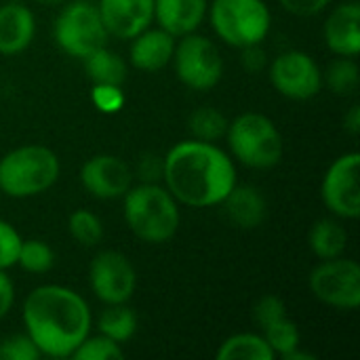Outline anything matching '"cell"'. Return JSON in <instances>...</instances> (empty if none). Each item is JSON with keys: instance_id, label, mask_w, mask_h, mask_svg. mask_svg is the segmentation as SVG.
<instances>
[{"instance_id": "13", "label": "cell", "mask_w": 360, "mask_h": 360, "mask_svg": "<svg viewBox=\"0 0 360 360\" xmlns=\"http://www.w3.org/2000/svg\"><path fill=\"white\" fill-rule=\"evenodd\" d=\"M80 184L91 196L99 200H114L122 198L133 186V171L114 154H95L82 165Z\"/></svg>"}, {"instance_id": "25", "label": "cell", "mask_w": 360, "mask_h": 360, "mask_svg": "<svg viewBox=\"0 0 360 360\" xmlns=\"http://www.w3.org/2000/svg\"><path fill=\"white\" fill-rule=\"evenodd\" d=\"M70 236L82 247H97L103 240V224L89 209H76L68 217Z\"/></svg>"}, {"instance_id": "8", "label": "cell", "mask_w": 360, "mask_h": 360, "mask_svg": "<svg viewBox=\"0 0 360 360\" xmlns=\"http://www.w3.org/2000/svg\"><path fill=\"white\" fill-rule=\"evenodd\" d=\"M171 61L179 82L192 91H211L224 78V57L217 44L196 32L177 38Z\"/></svg>"}, {"instance_id": "31", "label": "cell", "mask_w": 360, "mask_h": 360, "mask_svg": "<svg viewBox=\"0 0 360 360\" xmlns=\"http://www.w3.org/2000/svg\"><path fill=\"white\" fill-rule=\"evenodd\" d=\"M91 101L99 112L116 114L124 108V91L118 84H93Z\"/></svg>"}, {"instance_id": "18", "label": "cell", "mask_w": 360, "mask_h": 360, "mask_svg": "<svg viewBox=\"0 0 360 360\" xmlns=\"http://www.w3.org/2000/svg\"><path fill=\"white\" fill-rule=\"evenodd\" d=\"M36 34V19L34 13L19 4L8 2L0 6V55H19L23 53Z\"/></svg>"}, {"instance_id": "2", "label": "cell", "mask_w": 360, "mask_h": 360, "mask_svg": "<svg viewBox=\"0 0 360 360\" xmlns=\"http://www.w3.org/2000/svg\"><path fill=\"white\" fill-rule=\"evenodd\" d=\"M23 327L40 356L72 359L74 350L91 333V308L86 300L63 285H40L23 302Z\"/></svg>"}, {"instance_id": "33", "label": "cell", "mask_w": 360, "mask_h": 360, "mask_svg": "<svg viewBox=\"0 0 360 360\" xmlns=\"http://www.w3.org/2000/svg\"><path fill=\"white\" fill-rule=\"evenodd\" d=\"M285 316H289L287 306L278 295H264L253 308V319H255L259 329H264V327H268V325H272Z\"/></svg>"}, {"instance_id": "40", "label": "cell", "mask_w": 360, "mask_h": 360, "mask_svg": "<svg viewBox=\"0 0 360 360\" xmlns=\"http://www.w3.org/2000/svg\"><path fill=\"white\" fill-rule=\"evenodd\" d=\"M0 200H2V192H0Z\"/></svg>"}, {"instance_id": "5", "label": "cell", "mask_w": 360, "mask_h": 360, "mask_svg": "<svg viewBox=\"0 0 360 360\" xmlns=\"http://www.w3.org/2000/svg\"><path fill=\"white\" fill-rule=\"evenodd\" d=\"M230 154L249 169H272L283 160L285 143L272 118L259 112L236 116L226 131Z\"/></svg>"}, {"instance_id": "27", "label": "cell", "mask_w": 360, "mask_h": 360, "mask_svg": "<svg viewBox=\"0 0 360 360\" xmlns=\"http://www.w3.org/2000/svg\"><path fill=\"white\" fill-rule=\"evenodd\" d=\"M262 335H264V340L268 342V346L272 348V352L276 356H285L287 352L300 348V342H302L300 329H297V325L289 316H285V319L264 327Z\"/></svg>"}, {"instance_id": "28", "label": "cell", "mask_w": 360, "mask_h": 360, "mask_svg": "<svg viewBox=\"0 0 360 360\" xmlns=\"http://www.w3.org/2000/svg\"><path fill=\"white\" fill-rule=\"evenodd\" d=\"M323 80L335 95H350L359 86V65L354 57H340L335 59L327 74H323Z\"/></svg>"}, {"instance_id": "29", "label": "cell", "mask_w": 360, "mask_h": 360, "mask_svg": "<svg viewBox=\"0 0 360 360\" xmlns=\"http://www.w3.org/2000/svg\"><path fill=\"white\" fill-rule=\"evenodd\" d=\"M122 356H124L122 346L101 333L99 335L89 333L72 354V359L76 360H118Z\"/></svg>"}, {"instance_id": "36", "label": "cell", "mask_w": 360, "mask_h": 360, "mask_svg": "<svg viewBox=\"0 0 360 360\" xmlns=\"http://www.w3.org/2000/svg\"><path fill=\"white\" fill-rule=\"evenodd\" d=\"M15 304V285L6 276V270H0V321L11 312Z\"/></svg>"}, {"instance_id": "32", "label": "cell", "mask_w": 360, "mask_h": 360, "mask_svg": "<svg viewBox=\"0 0 360 360\" xmlns=\"http://www.w3.org/2000/svg\"><path fill=\"white\" fill-rule=\"evenodd\" d=\"M23 238L19 232L4 219H0V270H8L17 266V255Z\"/></svg>"}, {"instance_id": "7", "label": "cell", "mask_w": 360, "mask_h": 360, "mask_svg": "<svg viewBox=\"0 0 360 360\" xmlns=\"http://www.w3.org/2000/svg\"><path fill=\"white\" fill-rule=\"evenodd\" d=\"M53 38L65 55L76 59H84L105 46L108 30L99 17L97 4L76 0L63 6L53 23Z\"/></svg>"}, {"instance_id": "14", "label": "cell", "mask_w": 360, "mask_h": 360, "mask_svg": "<svg viewBox=\"0 0 360 360\" xmlns=\"http://www.w3.org/2000/svg\"><path fill=\"white\" fill-rule=\"evenodd\" d=\"M99 17L108 36L131 40L154 23V0H99Z\"/></svg>"}, {"instance_id": "12", "label": "cell", "mask_w": 360, "mask_h": 360, "mask_svg": "<svg viewBox=\"0 0 360 360\" xmlns=\"http://www.w3.org/2000/svg\"><path fill=\"white\" fill-rule=\"evenodd\" d=\"M89 285L105 306L127 304L137 289V272L120 251H101L89 266Z\"/></svg>"}, {"instance_id": "39", "label": "cell", "mask_w": 360, "mask_h": 360, "mask_svg": "<svg viewBox=\"0 0 360 360\" xmlns=\"http://www.w3.org/2000/svg\"><path fill=\"white\" fill-rule=\"evenodd\" d=\"M36 2H40V4H46V6H55V4H61L63 0H36Z\"/></svg>"}, {"instance_id": "16", "label": "cell", "mask_w": 360, "mask_h": 360, "mask_svg": "<svg viewBox=\"0 0 360 360\" xmlns=\"http://www.w3.org/2000/svg\"><path fill=\"white\" fill-rule=\"evenodd\" d=\"M177 38L169 34L167 30L158 27H146L141 34L131 38L129 59L133 68L141 72H158L167 68L173 59Z\"/></svg>"}, {"instance_id": "6", "label": "cell", "mask_w": 360, "mask_h": 360, "mask_svg": "<svg viewBox=\"0 0 360 360\" xmlns=\"http://www.w3.org/2000/svg\"><path fill=\"white\" fill-rule=\"evenodd\" d=\"M207 15L217 38L234 49L262 44L272 27V13L264 0H213Z\"/></svg>"}, {"instance_id": "15", "label": "cell", "mask_w": 360, "mask_h": 360, "mask_svg": "<svg viewBox=\"0 0 360 360\" xmlns=\"http://www.w3.org/2000/svg\"><path fill=\"white\" fill-rule=\"evenodd\" d=\"M325 42L338 57H356L360 53V4L356 0L335 6L323 27Z\"/></svg>"}, {"instance_id": "1", "label": "cell", "mask_w": 360, "mask_h": 360, "mask_svg": "<svg viewBox=\"0 0 360 360\" xmlns=\"http://www.w3.org/2000/svg\"><path fill=\"white\" fill-rule=\"evenodd\" d=\"M160 177L173 198L192 209L219 207L238 184L232 156L217 143L198 139L175 143L162 158Z\"/></svg>"}, {"instance_id": "21", "label": "cell", "mask_w": 360, "mask_h": 360, "mask_svg": "<svg viewBox=\"0 0 360 360\" xmlns=\"http://www.w3.org/2000/svg\"><path fill=\"white\" fill-rule=\"evenodd\" d=\"M82 61H84V72L93 84H118V86H122L127 80L124 59L116 51L108 49V44L93 51Z\"/></svg>"}, {"instance_id": "17", "label": "cell", "mask_w": 360, "mask_h": 360, "mask_svg": "<svg viewBox=\"0 0 360 360\" xmlns=\"http://www.w3.org/2000/svg\"><path fill=\"white\" fill-rule=\"evenodd\" d=\"M209 11V0H154V21L181 38L196 32Z\"/></svg>"}, {"instance_id": "4", "label": "cell", "mask_w": 360, "mask_h": 360, "mask_svg": "<svg viewBox=\"0 0 360 360\" xmlns=\"http://www.w3.org/2000/svg\"><path fill=\"white\" fill-rule=\"evenodd\" d=\"M59 173L61 165L51 148L21 146L0 158V192L8 198H32L51 190Z\"/></svg>"}, {"instance_id": "11", "label": "cell", "mask_w": 360, "mask_h": 360, "mask_svg": "<svg viewBox=\"0 0 360 360\" xmlns=\"http://www.w3.org/2000/svg\"><path fill=\"white\" fill-rule=\"evenodd\" d=\"M359 169V152H346L325 171L321 181V198L338 219H356L360 215Z\"/></svg>"}, {"instance_id": "20", "label": "cell", "mask_w": 360, "mask_h": 360, "mask_svg": "<svg viewBox=\"0 0 360 360\" xmlns=\"http://www.w3.org/2000/svg\"><path fill=\"white\" fill-rule=\"evenodd\" d=\"M308 245L319 259H335L342 257L348 247V232L335 215L323 217L312 226Z\"/></svg>"}, {"instance_id": "9", "label": "cell", "mask_w": 360, "mask_h": 360, "mask_svg": "<svg viewBox=\"0 0 360 360\" xmlns=\"http://www.w3.org/2000/svg\"><path fill=\"white\" fill-rule=\"evenodd\" d=\"M312 295L338 310H356L360 306V266L354 259H321L310 272Z\"/></svg>"}, {"instance_id": "35", "label": "cell", "mask_w": 360, "mask_h": 360, "mask_svg": "<svg viewBox=\"0 0 360 360\" xmlns=\"http://www.w3.org/2000/svg\"><path fill=\"white\" fill-rule=\"evenodd\" d=\"M240 53H243L240 65H243L247 72H251V74H255V72H259V70H264V68L268 65V55H266V51L262 49V44L243 46Z\"/></svg>"}, {"instance_id": "23", "label": "cell", "mask_w": 360, "mask_h": 360, "mask_svg": "<svg viewBox=\"0 0 360 360\" xmlns=\"http://www.w3.org/2000/svg\"><path fill=\"white\" fill-rule=\"evenodd\" d=\"M97 331L122 346L137 331V314L127 304L105 306V310L97 321Z\"/></svg>"}, {"instance_id": "3", "label": "cell", "mask_w": 360, "mask_h": 360, "mask_svg": "<svg viewBox=\"0 0 360 360\" xmlns=\"http://www.w3.org/2000/svg\"><path fill=\"white\" fill-rule=\"evenodd\" d=\"M122 198L124 221L141 243L162 245L177 234L181 221L179 202L165 186L143 181L141 186H131Z\"/></svg>"}, {"instance_id": "30", "label": "cell", "mask_w": 360, "mask_h": 360, "mask_svg": "<svg viewBox=\"0 0 360 360\" xmlns=\"http://www.w3.org/2000/svg\"><path fill=\"white\" fill-rule=\"evenodd\" d=\"M40 359L38 348L27 333H15L0 340V360H36Z\"/></svg>"}, {"instance_id": "24", "label": "cell", "mask_w": 360, "mask_h": 360, "mask_svg": "<svg viewBox=\"0 0 360 360\" xmlns=\"http://www.w3.org/2000/svg\"><path fill=\"white\" fill-rule=\"evenodd\" d=\"M228 124L230 120L226 118V114L211 105L196 108L188 118V129L192 133V139L211 141V143H217L219 139L226 137Z\"/></svg>"}, {"instance_id": "34", "label": "cell", "mask_w": 360, "mask_h": 360, "mask_svg": "<svg viewBox=\"0 0 360 360\" xmlns=\"http://www.w3.org/2000/svg\"><path fill=\"white\" fill-rule=\"evenodd\" d=\"M281 6L295 15V17H314V15H321L329 4L331 0H278Z\"/></svg>"}, {"instance_id": "37", "label": "cell", "mask_w": 360, "mask_h": 360, "mask_svg": "<svg viewBox=\"0 0 360 360\" xmlns=\"http://www.w3.org/2000/svg\"><path fill=\"white\" fill-rule=\"evenodd\" d=\"M344 129L350 135H359L360 133V105H352L346 114H344Z\"/></svg>"}, {"instance_id": "38", "label": "cell", "mask_w": 360, "mask_h": 360, "mask_svg": "<svg viewBox=\"0 0 360 360\" xmlns=\"http://www.w3.org/2000/svg\"><path fill=\"white\" fill-rule=\"evenodd\" d=\"M283 360H314L316 356L314 354H308V352H302L300 348H295V350H291V352H287L285 356H281Z\"/></svg>"}, {"instance_id": "19", "label": "cell", "mask_w": 360, "mask_h": 360, "mask_svg": "<svg viewBox=\"0 0 360 360\" xmlns=\"http://www.w3.org/2000/svg\"><path fill=\"white\" fill-rule=\"evenodd\" d=\"M228 217V221L240 230H255L264 224L268 213V202L264 194L253 186L236 184L230 194L219 205Z\"/></svg>"}, {"instance_id": "26", "label": "cell", "mask_w": 360, "mask_h": 360, "mask_svg": "<svg viewBox=\"0 0 360 360\" xmlns=\"http://www.w3.org/2000/svg\"><path fill=\"white\" fill-rule=\"evenodd\" d=\"M17 266L30 274H44L55 266V253L44 240L30 238V240L21 243V249L17 255Z\"/></svg>"}, {"instance_id": "22", "label": "cell", "mask_w": 360, "mask_h": 360, "mask_svg": "<svg viewBox=\"0 0 360 360\" xmlns=\"http://www.w3.org/2000/svg\"><path fill=\"white\" fill-rule=\"evenodd\" d=\"M217 360H272L276 354L262 333H236L217 348Z\"/></svg>"}, {"instance_id": "10", "label": "cell", "mask_w": 360, "mask_h": 360, "mask_svg": "<svg viewBox=\"0 0 360 360\" xmlns=\"http://www.w3.org/2000/svg\"><path fill=\"white\" fill-rule=\"evenodd\" d=\"M268 78L276 93L293 101H308L316 97L323 86V70L306 51H285L268 65Z\"/></svg>"}]
</instances>
